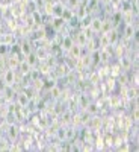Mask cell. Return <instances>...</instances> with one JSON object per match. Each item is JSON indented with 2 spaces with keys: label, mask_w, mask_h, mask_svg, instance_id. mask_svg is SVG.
I'll return each mask as SVG.
<instances>
[{
  "label": "cell",
  "mask_w": 139,
  "mask_h": 152,
  "mask_svg": "<svg viewBox=\"0 0 139 152\" xmlns=\"http://www.w3.org/2000/svg\"><path fill=\"white\" fill-rule=\"evenodd\" d=\"M2 79H3V84H5V87H12L15 84V70L14 69H11V67H8L5 72H3V75H2Z\"/></svg>",
  "instance_id": "1"
},
{
  "label": "cell",
  "mask_w": 139,
  "mask_h": 152,
  "mask_svg": "<svg viewBox=\"0 0 139 152\" xmlns=\"http://www.w3.org/2000/svg\"><path fill=\"white\" fill-rule=\"evenodd\" d=\"M138 117H139V114H138V105H136V108H133V120L138 122Z\"/></svg>",
  "instance_id": "27"
},
{
  "label": "cell",
  "mask_w": 139,
  "mask_h": 152,
  "mask_svg": "<svg viewBox=\"0 0 139 152\" xmlns=\"http://www.w3.org/2000/svg\"><path fill=\"white\" fill-rule=\"evenodd\" d=\"M103 20L102 18H92L91 21H89V28H91V31L92 32H95V34H98V32H102L103 31Z\"/></svg>",
  "instance_id": "3"
},
{
  "label": "cell",
  "mask_w": 139,
  "mask_h": 152,
  "mask_svg": "<svg viewBox=\"0 0 139 152\" xmlns=\"http://www.w3.org/2000/svg\"><path fill=\"white\" fill-rule=\"evenodd\" d=\"M65 24V20H64V17H55L53 18V21H52V26L55 28V29H60L62 26Z\"/></svg>",
  "instance_id": "13"
},
{
  "label": "cell",
  "mask_w": 139,
  "mask_h": 152,
  "mask_svg": "<svg viewBox=\"0 0 139 152\" xmlns=\"http://www.w3.org/2000/svg\"><path fill=\"white\" fill-rule=\"evenodd\" d=\"M100 46H102V47H107V46H110V44H109L107 34H103V37L100 38Z\"/></svg>",
  "instance_id": "22"
},
{
  "label": "cell",
  "mask_w": 139,
  "mask_h": 152,
  "mask_svg": "<svg viewBox=\"0 0 139 152\" xmlns=\"http://www.w3.org/2000/svg\"><path fill=\"white\" fill-rule=\"evenodd\" d=\"M56 137H58L59 142H65V126H60L56 131Z\"/></svg>",
  "instance_id": "17"
},
{
  "label": "cell",
  "mask_w": 139,
  "mask_h": 152,
  "mask_svg": "<svg viewBox=\"0 0 139 152\" xmlns=\"http://www.w3.org/2000/svg\"><path fill=\"white\" fill-rule=\"evenodd\" d=\"M120 62H121V67H122L124 70H129V69H130V61H129L127 56H122Z\"/></svg>",
  "instance_id": "20"
},
{
  "label": "cell",
  "mask_w": 139,
  "mask_h": 152,
  "mask_svg": "<svg viewBox=\"0 0 139 152\" xmlns=\"http://www.w3.org/2000/svg\"><path fill=\"white\" fill-rule=\"evenodd\" d=\"M29 52H32V50H30V44L27 41H23L21 43V53L23 55H27Z\"/></svg>",
  "instance_id": "19"
},
{
  "label": "cell",
  "mask_w": 139,
  "mask_h": 152,
  "mask_svg": "<svg viewBox=\"0 0 139 152\" xmlns=\"http://www.w3.org/2000/svg\"><path fill=\"white\" fill-rule=\"evenodd\" d=\"M64 5L62 3H53L52 5V11H50V14H52L53 17H64Z\"/></svg>",
  "instance_id": "4"
},
{
  "label": "cell",
  "mask_w": 139,
  "mask_h": 152,
  "mask_svg": "<svg viewBox=\"0 0 139 152\" xmlns=\"http://www.w3.org/2000/svg\"><path fill=\"white\" fill-rule=\"evenodd\" d=\"M62 122H64V123H70L71 122V111L70 110L62 111Z\"/></svg>",
  "instance_id": "18"
},
{
  "label": "cell",
  "mask_w": 139,
  "mask_h": 152,
  "mask_svg": "<svg viewBox=\"0 0 139 152\" xmlns=\"http://www.w3.org/2000/svg\"><path fill=\"white\" fill-rule=\"evenodd\" d=\"M88 40H89V38H88V34L85 32V31H82V32H79L77 34V38H76V44H79V46H85V44H88Z\"/></svg>",
  "instance_id": "8"
},
{
  "label": "cell",
  "mask_w": 139,
  "mask_h": 152,
  "mask_svg": "<svg viewBox=\"0 0 139 152\" xmlns=\"http://www.w3.org/2000/svg\"><path fill=\"white\" fill-rule=\"evenodd\" d=\"M136 93H138V91H136V87H133V88H130V90L127 91V97H129V99H135V97L138 96Z\"/></svg>",
  "instance_id": "24"
},
{
  "label": "cell",
  "mask_w": 139,
  "mask_h": 152,
  "mask_svg": "<svg viewBox=\"0 0 139 152\" xmlns=\"http://www.w3.org/2000/svg\"><path fill=\"white\" fill-rule=\"evenodd\" d=\"M2 43H3V35L0 34V44H2Z\"/></svg>",
  "instance_id": "28"
},
{
  "label": "cell",
  "mask_w": 139,
  "mask_h": 152,
  "mask_svg": "<svg viewBox=\"0 0 139 152\" xmlns=\"http://www.w3.org/2000/svg\"><path fill=\"white\" fill-rule=\"evenodd\" d=\"M68 5H70V8H76L79 5V0H68Z\"/></svg>",
  "instance_id": "26"
},
{
  "label": "cell",
  "mask_w": 139,
  "mask_h": 152,
  "mask_svg": "<svg viewBox=\"0 0 139 152\" xmlns=\"http://www.w3.org/2000/svg\"><path fill=\"white\" fill-rule=\"evenodd\" d=\"M136 34V28L133 26V24H125V28H124V38L125 40H130V38Z\"/></svg>",
  "instance_id": "9"
},
{
  "label": "cell",
  "mask_w": 139,
  "mask_h": 152,
  "mask_svg": "<svg viewBox=\"0 0 139 152\" xmlns=\"http://www.w3.org/2000/svg\"><path fill=\"white\" fill-rule=\"evenodd\" d=\"M24 56H26V58H24V61H26L30 67H35L38 64V61H40V59H38V56H36V53H33V52H29L27 55H24Z\"/></svg>",
  "instance_id": "7"
},
{
  "label": "cell",
  "mask_w": 139,
  "mask_h": 152,
  "mask_svg": "<svg viewBox=\"0 0 139 152\" xmlns=\"http://www.w3.org/2000/svg\"><path fill=\"white\" fill-rule=\"evenodd\" d=\"M30 69H32V67H30V66H29L24 59H23V61H20V64H18V70H21V73H23V75H29V73H30Z\"/></svg>",
  "instance_id": "12"
},
{
  "label": "cell",
  "mask_w": 139,
  "mask_h": 152,
  "mask_svg": "<svg viewBox=\"0 0 139 152\" xmlns=\"http://www.w3.org/2000/svg\"><path fill=\"white\" fill-rule=\"evenodd\" d=\"M106 34H107L109 44H110V46H113V44H115V43L118 41V32H117L115 29H110V31H107Z\"/></svg>",
  "instance_id": "10"
},
{
  "label": "cell",
  "mask_w": 139,
  "mask_h": 152,
  "mask_svg": "<svg viewBox=\"0 0 139 152\" xmlns=\"http://www.w3.org/2000/svg\"><path fill=\"white\" fill-rule=\"evenodd\" d=\"M8 137L11 138L12 142H14L15 138L18 137V126H15V125H11V126H9V129H8Z\"/></svg>",
  "instance_id": "11"
},
{
  "label": "cell",
  "mask_w": 139,
  "mask_h": 152,
  "mask_svg": "<svg viewBox=\"0 0 139 152\" xmlns=\"http://www.w3.org/2000/svg\"><path fill=\"white\" fill-rule=\"evenodd\" d=\"M74 135H76V131L73 128H65V142L67 140H71Z\"/></svg>",
  "instance_id": "21"
},
{
  "label": "cell",
  "mask_w": 139,
  "mask_h": 152,
  "mask_svg": "<svg viewBox=\"0 0 139 152\" xmlns=\"http://www.w3.org/2000/svg\"><path fill=\"white\" fill-rule=\"evenodd\" d=\"M68 53H70L71 58H74V59H80V58H82V46H79V44L74 43V44L70 47Z\"/></svg>",
  "instance_id": "5"
},
{
  "label": "cell",
  "mask_w": 139,
  "mask_h": 152,
  "mask_svg": "<svg viewBox=\"0 0 139 152\" xmlns=\"http://www.w3.org/2000/svg\"><path fill=\"white\" fill-rule=\"evenodd\" d=\"M85 110H86L88 114H95V113H98L100 107H97V104H88V105L85 107Z\"/></svg>",
  "instance_id": "15"
},
{
  "label": "cell",
  "mask_w": 139,
  "mask_h": 152,
  "mask_svg": "<svg viewBox=\"0 0 139 152\" xmlns=\"http://www.w3.org/2000/svg\"><path fill=\"white\" fill-rule=\"evenodd\" d=\"M67 73H68V67H67L65 64H60V66L58 67V75H59V76L67 75Z\"/></svg>",
  "instance_id": "23"
},
{
  "label": "cell",
  "mask_w": 139,
  "mask_h": 152,
  "mask_svg": "<svg viewBox=\"0 0 139 152\" xmlns=\"http://www.w3.org/2000/svg\"><path fill=\"white\" fill-rule=\"evenodd\" d=\"M74 44V40H73V37L70 35H65L64 38H62V43H60V49L62 50H65V52H68L70 47Z\"/></svg>",
  "instance_id": "6"
},
{
  "label": "cell",
  "mask_w": 139,
  "mask_h": 152,
  "mask_svg": "<svg viewBox=\"0 0 139 152\" xmlns=\"http://www.w3.org/2000/svg\"><path fill=\"white\" fill-rule=\"evenodd\" d=\"M8 62H9V67H11V69H18L20 59H18L17 55H11V58L8 59Z\"/></svg>",
  "instance_id": "14"
},
{
  "label": "cell",
  "mask_w": 139,
  "mask_h": 152,
  "mask_svg": "<svg viewBox=\"0 0 139 152\" xmlns=\"http://www.w3.org/2000/svg\"><path fill=\"white\" fill-rule=\"evenodd\" d=\"M17 104L20 108H27V105L30 104V97L27 93H18L17 94Z\"/></svg>",
  "instance_id": "2"
},
{
  "label": "cell",
  "mask_w": 139,
  "mask_h": 152,
  "mask_svg": "<svg viewBox=\"0 0 139 152\" xmlns=\"http://www.w3.org/2000/svg\"><path fill=\"white\" fill-rule=\"evenodd\" d=\"M86 105H88V99H86V96H85V94H80V107L85 108Z\"/></svg>",
  "instance_id": "25"
},
{
  "label": "cell",
  "mask_w": 139,
  "mask_h": 152,
  "mask_svg": "<svg viewBox=\"0 0 139 152\" xmlns=\"http://www.w3.org/2000/svg\"><path fill=\"white\" fill-rule=\"evenodd\" d=\"M60 94H62V91H60V88H59L58 85H55V87L50 88V96H52L53 99H58Z\"/></svg>",
  "instance_id": "16"
}]
</instances>
